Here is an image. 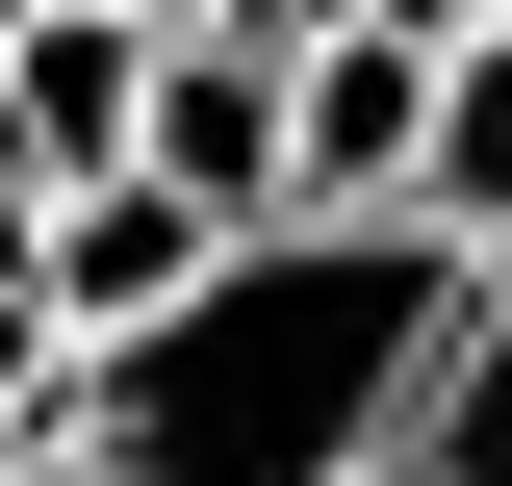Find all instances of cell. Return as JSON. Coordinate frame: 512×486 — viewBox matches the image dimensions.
Here are the masks:
<instances>
[{
    "mask_svg": "<svg viewBox=\"0 0 512 486\" xmlns=\"http://www.w3.org/2000/svg\"><path fill=\"white\" fill-rule=\"evenodd\" d=\"M231 26H256V52H333V26H384V0H231Z\"/></svg>",
    "mask_w": 512,
    "mask_h": 486,
    "instance_id": "5",
    "label": "cell"
},
{
    "mask_svg": "<svg viewBox=\"0 0 512 486\" xmlns=\"http://www.w3.org/2000/svg\"><path fill=\"white\" fill-rule=\"evenodd\" d=\"M128 26H77V0H26V26H0V180L26 205H77V180H128Z\"/></svg>",
    "mask_w": 512,
    "mask_h": 486,
    "instance_id": "3",
    "label": "cell"
},
{
    "mask_svg": "<svg viewBox=\"0 0 512 486\" xmlns=\"http://www.w3.org/2000/svg\"><path fill=\"white\" fill-rule=\"evenodd\" d=\"M128 180L180 205V231H282V52L256 26H180V52L128 77Z\"/></svg>",
    "mask_w": 512,
    "mask_h": 486,
    "instance_id": "2",
    "label": "cell"
},
{
    "mask_svg": "<svg viewBox=\"0 0 512 486\" xmlns=\"http://www.w3.org/2000/svg\"><path fill=\"white\" fill-rule=\"evenodd\" d=\"M512 231H205L103 359H52L26 486H461Z\"/></svg>",
    "mask_w": 512,
    "mask_h": 486,
    "instance_id": "1",
    "label": "cell"
},
{
    "mask_svg": "<svg viewBox=\"0 0 512 486\" xmlns=\"http://www.w3.org/2000/svg\"><path fill=\"white\" fill-rule=\"evenodd\" d=\"M26 410H52V333H26V282H0V486H26Z\"/></svg>",
    "mask_w": 512,
    "mask_h": 486,
    "instance_id": "4",
    "label": "cell"
},
{
    "mask_svg": "<svg viewBox=\"0 0 512 486\" xmlns=\"http://www.w3.org/2000/svg\"><path fill=\"white\" fill-rule=\"evenodd\" d=\"M77 26H128V52H180V26H231V0H77Z\"/></svg>",
    "mask_w": 512,
    "mask_h": 486,
    "instance_id": "6",
    "label": "cell"
}]
</instances>
